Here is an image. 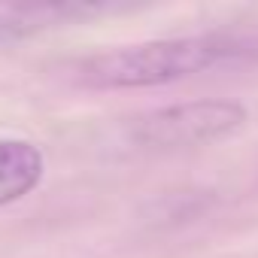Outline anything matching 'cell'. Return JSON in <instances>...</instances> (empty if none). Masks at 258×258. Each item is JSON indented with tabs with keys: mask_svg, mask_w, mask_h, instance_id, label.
I'll return each mask as SVG.
<instances>
[{
	"mask_svg": "<svg viewBox=\"0 0 258 258\" xmlns=\"http://www.w3.org/2000/svg\"><path fill=\"white\" fill-rule=\"evenodd\" d=\"M231 49L213 37H185V40H149L137 46H121L100 52L79 64L82 82L94 88H149L188 79Z\"/></svg>",
	"mask_w": 258,
	"mask_h": 258,
	"instance_id": "obj_1",
	"label": "cell"
},
{
	"mask_svg": "<svg viewBox=\"0 0 258 258\" xmlns=\"http://www.w3.org/2000/svg\"><path fill=\"white\" fill-rule=\"evenodd\" d=\"M246 121V106L237 100H188L143 112L131 124V137L149 149H182L216 143Z\"/></svg>",
	"mask_w": 258,
	"mask_h": 258,
	"instance_id": "obj_2",
	"label": "cell"
},
{
	"mask_svg": "<svg viewBox=\"0 0 258 258\" xmlns=\"http://www.w3.org/2000/svg\"><path fill=\"white\" fill-rule=\"evenodd\" d=\"M109 4H34V7H13L0 13V46L22 43L52 28H64L100 13H109Z\"/></svg>",
	"mask_w": 258,
	"mask_h": 258,
	"instance_id": "obj_3",
	"label": "cell"
},
{
	"mask_svg": "<svg viewBox=\"0 0 258 258\" xmlns=\"http://www.w3.org/2000/svg\"><path fill=\"white\" fill-rule=\"evenodd\" d=\"M46 170V158L37 143L4 137L0 140V207L25 198L40 185Z\"/></svg>",
	"mask_w": 258,
	"mask_h": 258,
	"instance_id": "obj_4",
	"label": "cell"
}]
</instances>
